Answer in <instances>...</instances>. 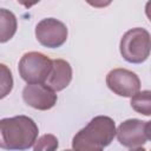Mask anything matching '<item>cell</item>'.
Masks as SVG:
<instances>
[{
    "mask_svg": "<svg viewBox=\"0 0 151 151\" xmlns=\"http://www.w3.org/2000/svg\"><path fill=\"white\" fill-rule=\"evenodd\" d=\"M107 87L120 97H132L140 90L138 76L126 68H113L106 76Z\"/></svg>",
    "mask_w": 151,
    "mask_h": 151,
    "instance_id": "7",
    "label": "cell"
},
{
    "mask_svg": "<svg viewBox=\"0 0 151 151\" xmlns=\"http://www.w3.org/2000/svg\"><path fill=\"white\" fill-rule=\"evenodd\" d=\"M52 60L40 52H27L19 61V74L26 83H44Z\"/></svg>",
    "mask_w": 151,
    "mask_h": 151,
    "instance_id": "5",
    "label": "cell"
},
{
    "mask_svg": "<svg viewBox=\"0 0 151 151\" xmlns=\"http://www.w3.org/2000/svg\"><path fill=\"white\" fill-rule=\"evenodd\" d=\"M18 28L17 17L6 8H0V42L11 40Z\"/></svg>",
    "mask_w": 151,
    "mask_h": 151,
    "instance_id": "10",
    "label": "cell"
},
{
    "mask_svg": "<svg viewBox=\"0 0 151 151\" xmlns=\"http://www.w3.org/2000/svg\"><path fill=\"white\" fill-rule=\"evenodd\" d=\"M72 80V67L68 61L64 59L52 60L51 70L44 81L50 88L58 92L70 85Z\"/></svg>",
    "mask_w": 151,
    "mask_h": 151,
    "instance_id": "9",
    "label": "cell"
},
{
    "mask_svg": "<svg viewBox=\"0 0 151 151\" xmlns=\"http://www.w3.org/2000/svg\"><path fill=\"white\" fill-rule=\"evenodd\" d=\"M116 134L123 146L130 150L142 149L151 138V122L134 118L124 120L116 130Z\"/></svg>",
    "mask_w": 151,
    "mask_h": 151,
    "instance_id": "4",
    "label": "cell"
},
{
    "mask_svg": "<svg viewBox=\"0 0 151 151\" xmlns=\"http://www.w3.org/2000/svg\"><path fill=\"white\" fill-rule=\"evenodd\" d=\"M114 136V120L107 116H97L76 133L72 139V149L79 151H100L111 144Z\"/></svg>",
    "mask_w": 151,
    "mask_h": 151,
    "instance_id": "2",
    "label": "cell"
},
{
    "mask_svg": "<svg viewBox=\"0 0 151 151\" xmlns=\"http://www.w3.org/2000/svg\"><path fill=\"white\" fill-rule=\"evenodd\" d=\"M67 27L64 22L54 18H46L35 26V38L45 47L57 48L67 40Z\"/></svg>",
    "mask_w": 151,
    "mask_h": 151,
    "instance_id": "6",
    "label": "cell"
},
{
    "mask_svg": "<svg viewBox=\"0 0 151 151\" xmlns=\"http://www.w3.org/2000/svg\"><path fill=\"white\" fill-rule=\"evenodd\" d=\"M150 33L142 27L129 29L120 39V54L131 64H142L150 55Z\"/></svg>",
    "mask_w": 151,
    "mask_h": 151,
    "instance_id": "3",
    "label": "cell"
},
{
    "mask_svg": "<svg viewBox=\"0 0 151 151\" xmlns=\"http://www.w3.org/2000/svg\"><path fill=\"white\" fill-rule=\"evenodd\" d=\"M22 99L28 106L35 110L46 111L57 104L58 97L55 91L44 83H27L22 90Z\"/></svg>",
    "mask_w": 151,
    "mask_h": 151,
    "instance_id": "8",
    "label": "cell"
},
{
    "mask_svg": "<svg viewBox=\"0 0 151 151\" xmlns=\"http://www.w3.org/2000/svg\"><path fill=\"white\" fill-rule=\"evenodd\" d=\"M85 1L94 8H104L112 2V0H85Z\"/></svg>",
    "mask_w": 151,
    "mask_h": 151,
    "instance_id": "14",
    "label": "cell"
},
{
    "mask_svg": "<svg viewBox=\"0 0 151 151\" xmlns=\"http://www.w3.org/2000/svg\"><path fill=\"white\" fill-rule=\"evenodd\" d=\"M38 126L26 116L0 119V147L5 150H27L38 138Z\"/></svg>",
    "mask_w": 151,
    "mask_h": 151,
    "instance_id": "1",
    "label": "cell"
},
{
    "mask_svg": "<svg viewBox=\"0 0 151 151\" xmlns=\"http://www.w3.org/2000/svg\"><path fill=\"white\" fill-rule=\"evenodd\" d=\"M12 88H13L12 72L5 64H0V99L9 94Z\"/></svg>",
    "mask_w": 151,
    "mask_h": 151,
    "instance_id": "12",
    "label": "cell"
},
{
    "mask_svg": "<svg viewBox=\"0 0 151 151\" xmlns=\"http://www.w3.org/2000/svg\"><path fill=\"white\" fill-rule=\"evenodd\" d=\"M131 107L144 116L151 114V92L149 90L137 92L131 97Z\"/></svg>",
    "mask_w": 151,
    "mask_h": 151,
    "instance_id": "11",
    "label": "cell"
},
{
    "mask_svg": "<svg viewBox=\"0 0 151 151\" xmlns=\"http://www.w3.org/2000/svg\"><path fill=\"white\" fill-rule=\"evenodd\" d=\"M20 5H22L25 8H31L32 6H34L35 4H38L40 0H17Z\"/></svg>",
    "mask_w": 151,
    "mask_h": 151,
    "instance_id": "15",
    "label": "cell"
},
{
    "mask_svg": "<svg viewBox=\"0 0 151 151\" xmlns=\"http://www.w3.org/2000/svg\"><path fill=\"white\" fill-rule=\"evenodd\" d=\"M58 147V139L53 134H44L39 139L35 140L33 149L35 151H50V150H55Z\"/></svg>",
    "mask_w": 151,
    "mask_h": 151,
    "instance_id": "13",
    "label": "cell"
}]
</instances>
